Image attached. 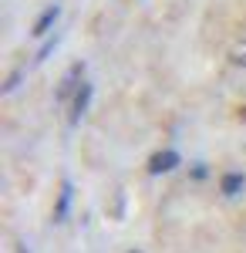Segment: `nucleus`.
Returning <instances> with one entry per match:
<instances>
[{
    "mask_svg": "<svg viewBox=\"0 0 246 253\" xmlns=\"http://www.w3.org/2000/svg\"><path fill=\"white\" fill-rule=\"evenodd\" d=\"M84 71H88V64H84V61H75V64L61 75L57 91H54V105H71V98L78 95V88L84 84Z\"/></svg>",
    "mask_w": 246,
    "mask_h": 253,
    "instance_id": "nucleus-1",
    "label": "nucleus"
},
{
    "mask_svg": "<svg viewBox=\"0 0 246 253\" xmlns=\"http://www.w3.org/2000/svg\"><path fill=\"white\" fill-rule=\"evenodd\" d=\"M91 98H95V84H91V81H84V84L78 88V95L71 98V105H68V125H71V128L81 125L84 112L91 108Z\"/></svg>",
    "mask_w": 246,
    "mask_h": 253,
    "instance_id": "nucleus-2",
    "label": "nucleus"
},
{
    "mask_svg": "<svg viewBox=\"0 0 246 253\" xmlns=\"http://www.w3.org/2000/svg\"><path fill=\"white\" fill-rule=\"evenodd\" d=\"M175 166H182V156L175 152V149H162V152H155V156H149V175H165L172 172Z\"/></svg>",
    "mask_w": 246,
    "mask_h": 253,
    "instance_id": "nucleus-3",
    "label": "nucleus"
},
{
    "mask_svg": "<svg viewBox=\"0 0 246 253\" xmlns=\"http://www.w3.org/2000/svg\"><path fill=\"white\" fill-rule=\"evenodd\" d=\"M71 203H75V182H71V179H64V182H61V189H57L51 219H54V223H64V219H68V213H71Z\"/></svg>",
    "mask_w": 246,
    "mask_h": 253,
    "instance_id": "nucleus-4",
    "label": "nucleus"
},
{
    "mask_svg": "<svg viewBox=\"0 0 246 253\" xmlns=\"http://www.w3.org/2000/svg\"><path fill=\"white\" fill-rule=\"evenodd\" d=\"M243 189H246V172H240V169H229V172L219 175V193L226 196V199L240 196Z\"/></svg>",
    "mask_w": 246,
    "mask_h": 253,
    "instance_id": "nucleus-5",
    "label": "nucleus"
},
{
    "mask_svg": "<svg viewBox=\"0 0 246 253\" xmlns=\"http://www.w3.org/2000/svg\"><path fill=\"white\" fill-rule=\"evenodd\" d=\"M57 17H61V3H51L44 14H41L38 20H34V27H31V38H47V31L57 24Z\"/></svg>",
    "mask_w": 246,
    "mask_h": 253,
    "instance_id": "nucleus-6",
    "label": "nucleus"
},
{
    "mask_svg": "<svg viewBox=\"0 0 246 253\" xmlns=\"http://www.w3.org/2000/svg\"><path fill=\"white\" fill-rule=\"evenodd\" d=\"M229 61H233L236 68H246V41H236V44L229 47Z\"/></svg>",
    "mask_w": 246,
    "mask_h": 253,
    "instance_id": "nucleus-7",
    "label": "nucleus"
},
{
    "mask_svg": "<svg viewBox=\"0 0 246 253\" xmlns=\"http://www.w3.org/2000/svg\"><path fill=\"white\" fill-rule=\"evenodd\" d=\"M57 41H61V38H57V34H54V38H47V41H44V44H41V51H38V54H34V61H38V64H41V61H47V54H54Z\"/></svg>",
    "mask_w": 246,
    "mask_h": 253,
    "instance_id": "nucleus-8",
    "label": "nucleus"
},
{
    "mask_svg": "<svg viewBox=\"0 0 246 253\" xmlns=\"http://www.w3.org/2000/svg\"><path fill=\"white\" fill-rule=\"evenodd\" d=\"M17 81H20V71H14V75H10V78L3 81V95H10V91H14V88H17Z\"/></svg>",
    "mask_w": 246,
    "mask_h": 253,
    "instance_id": "nucleus-9",
    "label": "nucleus"
},
{
    "mask_svg": "<svg viewBox=\"0 0 246 253\" xmlns=\"http://www.w3.org/2000/svg\"><path fill=\"white\" fill-rule=\"evenodd\" d=\"M206 175H209L206 162H196V166H192V179H206Z\"/></svg>",
    "mask_w": 246,
    "mask_h": 253,
    "instance_id": "nucleus-10",
    "label": "nucleus"
},
{
    "mask_svg": "<svg viewBox=\"0 0 246 253\" xmlns=\"http://www.w3.org/2000/svg\"><path fill=\"white\" fill-rule=\"evenodd\" d=\"M125 253H145V250H142V247H128Z\"/></svg>",
    "mask_w": 246,
    "mask_h": 253,
    "instance_id": "nucleus-11",
    "label": "nucleus"
}]
</instances>
